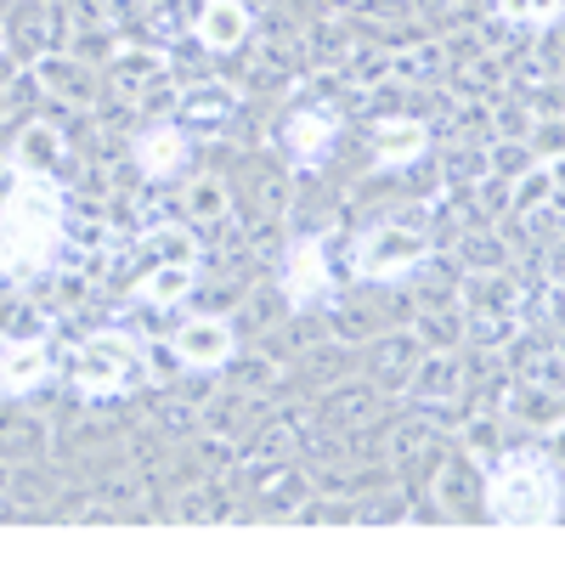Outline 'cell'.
I'll return each instance as SVG.
<instances>
[{
    "instance_id": "cell-18",
    "label": "cell",
    "mask_w": 565,
    "mask_h": 565,
    "mask_svg": "<svg viewBox=\"0 0 565 565\" xmlns=\"http://www.w3.org/2000/svg\"><path fill=\"white\" fill-rule=\"evenodd\" d=\"M514 306H521V282H514L503 266L463 271V282H458V311H514Z\"/></svg>"
},
{
    "instance_id": "cell-20",
    "label": "cell",
    "mask_w": 565,
    "mask_h": 565,
    "mask_svg": "<svg viewBox=\"0 0 565 565\" xmlns=\"http://www.w3.org/2000/svg\"><path fill=\"white\" fill-rule=\"evenodd\" d=\"M554 199H559V159H532L521 175H514V186H509V215L532 221V215H543Z\"/></svg>"
},
{
    "instance_id": "cell-37",
    "label": "cell",
    "mask_w": 565,
    "mask_h": 565,
    "mask_svg": "<svg viewBox=\"0 0 565 565\" xmlns=\"http://www.w3.org/2000/svg\"><path fill=\"white\" fill-rule=\"evenodd\" d=\"M0 334H7V340H40V311L12 300L7 311H0Z\"/></svg>"
},
{
    "instance_id": "cell-23",
    "label": "cell",
    "mask_w": 565,
    "mask_h": 565,
    "mask_svg": "<svg viewBox=\"0 0 565 565\" xmlns=\"http://www.w3.org/2000/svg\"><path fill=\"white\" fill-rule=\"evenodd\" d=\"M232 108H238V97H232L226 85H193L186 97H175V125H221V119H232Z\"/></svg>"
},
{
    "instance_id": "cell-33",
    "label": "cell",
    "mask_w": 565,
    "mask_h": 565,
    "mask_svg": "<svg viewBox=\"0 0 565 565\" xmlns=\"http://www.w3.org/2000/svg\"><path fill=\"white\" fill-rule=\"evenodd\" d=\"M458 260H463V271H481V266H503L509 249H503L498 232H469V238L458 244Z\"/></svg>"
},
{
    "instance_id": "cell-38",
    "label": "cell",
    "mask_w": 565,
    "mask_h": 565,
    "mask_svg": "<svg viewBox=\"0 0 565 565\" xmlns=\"http://www.w3.org/2000/svg\"><path fill=\"white\" fill-rule=\"evenodd\" d=\"M532 125H537L532 108H514V103L498 108V136H521V141H532Z\"/></svg>"
},
{
    "instance_id": "cell-25",
    "label": "cell",
    "mask_w": 565,
    "mask_h": 565,
    "mask_svg": "<svg viewBox=\"0 0 565 565\" xmlns=\"http://www.w3.org/2000/svg\"><path fill=\"white\" fill-rule=\"evenodd\" d=\"M413 334L424 351H463V311L458 306H424Z\"/></svg>"
},
{
    "instance_id": "cell-30",
    "label": "cell",
    "mask_w": 565,
    "mask_h": 565,
    "mask_svg": "<svg viewBox=\"0 0 565 565\" xmlns=\"http://www.w3.org/2000/svg\"><path fill=\"white\" fill-rule=\"evenodd\" d=\"M498 18L509 29H554L559 0H498Z\"/></svg>"
},
{
    "instance_id": "cell-34",
    "label": "cell",
    "mask_w": 565,
    "mask_h": 565,
    "mask_svg": "<svg viewBox=\"0 0 565 565\" xmlns=\"http://www.w3.org/2000/svg\"><path fill=\"white\" fill-rule=\"evenodd\" d=\"M7 481H12L7 492H12V498H18L23 509H29V503L40 509L45 498H52V481H45V476H40V469H29V463H18V469H7Z\"/></svg>"
},
{
    "instance_id": "cell-8",
    "label": "cell",
    "mask_w": 565,
    "mask_h": 565,
    "mask_svg": "<svg viewBox=\"0 0 565 565\" xmlns=\"http://www.w3.org/2000/svg\"><path fill=\"white\" fill-rule=\"evenodd\" d=\"M193 34L204 52L226 57V52H238V45L255 34V12H249V0H204L199 18H193Z\"/></svg>"
},
{
    "instance_id": "cell-29",
    "label": "cell",
    "mask_w": 565,
    "mask_h": 565,
    "mask_svg": "<svg viewBox=\"0 0 565 565\" xmlns=\"http://www.w3.org/2000/svg\"><path fill=\"white\" fill-rule=\"evenodd\" d=\"M436 498L447 503V514H469L463 503L469 498H481V481L469 476V463L458 458V463H441V481H436Z\"/></svg>"
},
{
    "instance_id": "cell-35",
    "label": "cell",
    "mask_w": 565,
    "mask_h": 565,
    "mask_svg": "<svg viewBox=\"0 0 565 565\" xmlns=\"http://www.w3.org/2000/svg\"><path fill=\"white\" fill-rule=\"evenodd\" d=\"M141 367H148L153 385H175L181 380V356L175 345H141Z\"/></svg>"
},
{
    "instance_id": "cell-31",
    "label": "cell",
    "mask_w": 565,
    "mask_h": 565,
    "mask_svg": "<svg viewBox=\"0 0 565 565\" xmlns=\"http://www.w3.org/2000/svg\"><path fill=\"white\" fill-rule=\"evenodd\" d=\"M537 153H532V141H521V136H492V148H487V170H498V175H521L526 164H532Z\"/></svg>"
},
{
    "instance_id": "cell-10",
    "label": "cell",
    "mask_w": 565,
    "mask_h": 565,
    "mask_svg": "<svg viewBox=\"0 0 565 565\" xmlns=\"http://www.w3.org/2000/svg\"><path fill=\"white\" fill-rule=\"evenodd\" d=\"M108 79L119 97H141V90H153L159 79H170V52L164 45H114L108 57Z\"/></svg>"
},
{
    "instance_id": "cell-12",
    "label": "cell",
    "mask_w": 565,
    "mask_h": 565,
    "mask_svg": "<svg viewBox=\"0 0 565 565\" xmlns=\"http://www.w3.org/2000/svg\"><path fill=\"white\" fill-rule=\"evenodd\" d=\"M63 159H68V136H63L57 125H45V119H29V125L18 130V141H12V164H18V175L57 181Z\"/></svg>"
},
{
    "instance_id": "cell-15",
    "label": "cell",
    "mask_w": 565,
    "mask_h": 565,
    "mask_svg": "<svg viewBox=\"0 0 565 565\" xmlns=\"http://www.w3.org/2000/svg\"><path fill=\"white\" fill-rule=\"evenodd\" d=\"M418 356H424V345H418L413 328H402V334H380V340L367 345V373H373V385H380V391H402V380L413 373Z\"/></svg>"
},
{
    "instance_id": "cell-9",
    "label": "cell",
    "mask_w": 565,
    "mask_h": 565,
    "mask_svg": "<svg viewBox=\"0 0 565 565\" xmlns=\"http://www.w3.org/2000/svg\"><path fill=\"white\" fill-rule=\"evenodd\" d=\"M186 153H193V148H186V130H181L175 119H153L148 130H136V141H130L136 170H141V175H153V181L186 170Z\"/></svg>"
},
{
    "instance_id": "cell-6",
    "label": "cell",
    "mask_w": 565,
    "mask_h": 565,
    "mask_svg": "<svg viewBox=\"0 0 565 565\" xmlns=\"http://www.w3.org/2000/svg\"><path fill=\"white\" fill-rule=\"evenodd\" d=\"M175 356L193 373H215V367H226L232 356H238V334H232L226 317H186L175 328Z\"/></svg>"
},
{
    "instance_id": "cell-39",
    "label": "cell",
    "mask_w": 565,
    "mask_h": 565,
    "mask_svg": "<svg viewBox=\"0 0 565 565\" xmlns=\"http://www.w3.org/2000/svg\"><path fill=\"white\" fill-rule=\"evenodd\" d=\"M391 441H396V447H391L396 458H418L424 447H430V430H424V424H402V430H396Z\"/></svg>"
},
{
    "instance_id": "cell-2",
    "label": "cell",
    "mask_w": 565,
    "mask_h": 565,
    "mask_svg": "<svg viewBox=\"0 0 565 565\" xmlns=\"http://www.w3.org/2000/svg\"><path fill=\"white\" fill-rule=\"evenodd\" d=\"M481 514L498 526H543L554 514V469L537 458H503L492 481H481Z\"/></svg>"
},
{
    "instance_id": "cell-19",
    "label": "cell",
    "mask_w": 565,
    "mask_h": 565,
    "mask_svg": "<svg viewBox=\"0 0 565 565\" xmlns=\"http://www.w3.org/2000/svg\"><path fill=\"white\" fill-rule=\"evenodd\" d=\"M181 215H186V226H199V232L226 226V215H232V186H226L215 170L193 175V181L181 186Z\"/></svg>"
},
{
    "instance_id": "cell-36",
    "label": "cell",
    "mask_w": 565,
    "mask_h": 565,
    "mask_svg": "<svg viewBox=\"0 0 565 565\" xmlns=\"http://www.w3.org/2000/svg\"><path fill=\"white\" fill-rule=\"evenodd\" d=\"M85 300H90V266H63V271H57V306L74 311V306H85Z\"/></svg>"
},
{
    "instance_id": "cell-16",
    "label": "cell",
    "mask_w": 565,
    "mask_h": 565,
    "mask_svg": "<svg viewBox=\"0 0 565 565\" xmlns=\"http://www.w3.org/2000/svg\"><path fill=\"white\" fill-rule=\"evenodd\" d=\"M334 136H340V125H334L328 108H295L289 119H282V148H289V159H300V164L322 159L328 148H334Z\"/></svg>"
},
{
    "instance_id": "cell-42",
    "label": "cell",
    "mask_w": 565,
    "mask_h": 565,
    "mask_svg": "<svg viewBox=\"0 0 565 565\" xmlns=\"http://www.w3.org/2000/svg\"><path fill=\"white\" fill-rule=\"evenodd\" d=\"M0 498H7V469H0Z\"/></svg>"
},
{
    "instance_id": "cell-5",
    "label": "cell",
    "mask_w": 565,
    "mask_h": 565,
    "mask_svg": "<svg viewBox=\"0 0 565 565\" xmlns=\"http://www.w3.org/2000/svg\"><path fill=\"white\" fill-rule=\"evenodd\" d=\"M29 74H34V85L45 90V97L63 103V108H74V114H90V108L103 103L97 68H90L85 57H74V52H40V57L29 63Z\"/></svg>"
},
{
    "instance_id": "cell-41",
    "label": "cell",
    "mask_w": 565,
    "mask_h": 565,
    "mask_svg": "<svg viewBox=\"0 0 565 565\" xmlns=\"http://www.w3.org/2000/svg\"><path fill=\"white\" fill-rule=\"evenodd\" d=\"M18 186V164H12V153H0V199H7Z\"/></svg>"
},
{
    "instance_id": "cell-11",
    "label": "cell",
    "mask_w": 565,
    "mask_h": 565,
    "mask_svg": "<svg viewBox=\"0 0 565 565\" xmlns=\"http://www.w3.org/2000/svg\"><path fill=\"white\" fill-rule=\"evenodd\" d=\"M282 295L295 306H311L328 295V249L322 238H295L282 249Z\"/></svg>"
},
{
    "instance_id": "cell-22",
    "label": "cell",
    "mask_w": 565,
    "mask_h": 565,
    "mask_svg": "<svg viewBox=\"0 0 565 565\" xmlns=\"http://www.w3.org/2000/svg\"><path fill=\"white\" fill-rule=\"evenodd\" d=\"M12 40V57L23 52L29 63L40 57V52H52V40H57V12L52 7H40V0H34V7H18V18H12V29H7Z\"/></svg>"
},
{
    "instance_id": "cell-14",
    "label": "cell",
    "mask_w": 565,
    "mask_h": 565,
    "mask_svg": "<svg viewBox=\"0 0 565 565\" xmlns=\"http://www.w3.org/2000/svg\"><path fill=\"white\" fill-rule=\"evenodd\" d=\"M52 380V345L45 340H7L0 345V396H29Z\"/></svg>"
},
{
    "instance_id": "cell-26",
    "label": "cell",
    "mask_w": 565,
    "mask_h": 565,
    "mask_svg": "<svg viewBox=\"0 0 565 565\" xmlns=\"http://www.w3.org/2000/svg\"><path fill=\"white\" fill-rule=\"evenodd\" d=\"M373 413H380V385H373V380L340 385V391H334V402H328V418H334L340 430H356V424H367Z\"/></svg>"
},
{
    "instance_id": "cell-21",
    "label": "cell",
    "mask_w": 565,
    "mask_h": 565,
    "mask_svg": "<svg viewBox=\"0 0 565 565\" xmlns=\"http://www.w3.org/2000/svg\"><path fill=\"white\" fill-rule=\"evenodd\" d=\"M509 413L526 424V430H543V436H559V385H537V380H521V391L509 396Z\"/></svg>"
},
{
    "instance_id": "cell-28",
    "label": "cell",
    "mask_w": 565,
    "mask_h": 565,
    "mask_svg": "<svg viewBox=\"0 0 565 565\" xmlns=\"http://www.w3.org/2000/svg\"><path fill=\"white\" fill-rule=\"evenodd\" d=\"M0 447H18V452H40V447H45V418H34L29 407L7 402V407H0Z\"/></svg>"
},
{
    "instance_id": "cell-7",
    "label": "cell",
    "mask_w": 565,
    "mask_h": 565,
    "mask_svg": "<svg viewBox=\"0 0 565 565\" xmlns=\"http://www.w3.org/2000/svg\"><path fill=\"white\" fill-rule=\"evenodd\" d=\"M463 391V356L458 351H424L413 362V373L402 380V396H413L418 407H447Z\"/></svg>"
},
{
    "instance_id": "cell-1",
    "label": "cell",
    "mask_w": 565,
    "mask_h": 565,
    "mask_svg": "<svg viewBox=\"0 0 565 565\" xmlns=\"http://www.w3.org/2000/svg\"><path fill=\"white\" fill-rule=\"evenodd\" d=\"M63 238V199L52 181L18 175V186L0 199V271L40 266Z\"/></svg>"
},
{
    "instance_id": "cell-17",
    "label": "cell",
    "mask_w": 565,
    "mask_h": 565,
    "mask_svg": "<svg viewBox=\"0 0 565 565\" xmlns=\"http://www.w3.org/2000/svg\"><path fill=\"white\" fill-rule=\"evenodd\" d=\"M193 289H199V266H181V260H153L148 271L136 277V300H141V306H153V311L181 306Z\"/></svg>"
},
{
    "instance_id": "cell-13",
    "label": "cell",
    "mask_w": 565,
    "mask_h": 565,
    "mask_svg": "<svg viewBox=\"0 0 565 565\" xmlns=\"http://www.w3.org/2000/svg\"><path fill=\"white\" fill-rule=\"evenodd\" d=\"M424 153H430V125H424V119L396 114V119L373 125V164H380V170H407Z\"/></svg>"
},
{
    "instance_id": "cell-4",
    "label": "cell",
    "mask_w": 565,
    "mask_h": 565,
    "mask_svg": "<svg viewBox=\"0 0 565 565\" xmlns=\"http://www.w3.org/2000/svg\"><path fill=\"white\" fill-rule=\"evenodd\" d=\"M424 260H430V232L418 221H380V226H367L362 244H356V271L373 277V282H402Z\"/></svg>"
},
{
    "instance_id": "cell-24",
    "label": "cell",
    "mask_w": 565,
    "mask_h": 565,
    "mask_svg": "<svg viewBox=\"0 0 565 565\" xmlns=\"http://www.w3.org/2000/svg\"><path fill=\"white\" fill-rule=\"evenodd\" d=\"M141 249H148L153 260H181V266H199V226H186V221H159L148 226V238H141Z\"/></svg>"
},
{
    "instance_id": "cell-3",
    "label": "cell",
    "mask_w": 565,
    "mask_h": 565,
    "mask_svg": "<svg viewBox=\"0 0 565 565\" xmlns=\"http://www.w3.org/2000/svg\"><path fill=\"white\" fill-rule=\"evenodd\" d=\"M136 367H141V345L130 334H119V328H97L90 340H79L68 380H74V396L108 402V396H119L136 380Z\"/></svg>"
},
{
    "instance_id": "cell-40",
    "label": "cell",
    "mask_w": 565,
    "mask_h": 565,
    "mask_svg": "<svg viewBox=\"0 0 565 565\" xmlns=\"http://www.w3.org/2000/svg\"><path fill=\"white\" fill-rule=\"evenodd\" d=\"M12 79H18V57H12V45L0 40V90H12Z\"/></svg>"
},
{
    "instance_id": "cell-32",
    "label": "cell",
    "mask_w": 565,
    "mask_h": 565,
    "mask_svg": "<svg viewBox=\"0 0 565 565\" xmlns=\"http://www.w3.org/2000/svg\"><path fill=\"white\" fill-rule=\"evenodd\" d=\"M463 452L469 458H498V447H503V424H498V413H476L463 424Z\"/></svg>"
},
{
    "instance_id": "cell-27",
    "label": "cell",
    "mask_w": 565,
    "mask_h": 565,
    "mask_svg": "<svg viewBox=\"0 0 565 565\" xmlns=\"http://www.w3.org/2000/svg\"><path fill=\"white\" fill-rule=\"evenodd\" d=\"M436 68H441V45L424 40V45H407V52H396V57L385 63V79H396V85H424V79H436Z\"/></svg>"
}]
</instances>
